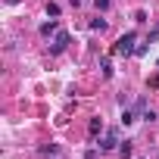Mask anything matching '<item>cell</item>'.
<instances>
[{
	"label": "cell",
	"mask_w": 159,
	"mask_h": 159,
	"mask_svg": "<svg viewBox=\"0 0 159 159\" xmlns=\"http://www.w3.org/2000/svg\"><path fill=\"white\" fill-rule=\"evenodd\" d=\"M56 153H59L56 143H44V147H41V156H56Z\"/></svg>",
	"instance_id": "obj_7"
},
{
	"label": "cell",
	"mask_w": 159,
	"mask_h": 159,
	"mask_svg": "<svg viewBox=\"0 0 159 159\" xmlns=\"http://www.w3.org/2000/svg\"><path fill=\"white\" fill-rule=\"evenodd\" d=\"M134 44H137V34H134V31H128V34H122V38L116 41L112 53H116V56H128V53H134V50H137Z\"/></svg>",
	"instance_id": "obj_1"
},
{
	"label": "cell",
	"mask_w": 159,
	"mask_h": 159,
	"mask_svg": "<svg viewBox=\"0 0 159 159\" xmlns=\"http://www.w3.org/2000/svg\"><path fill=\"white\" fill-rule=\"evenodd\" d=\"M134 119H137V116H134V109H128V106H125V109H122V125H134Z\"/></svg>",
	"instance_id": "obj_6"
},
{
	"label": "cell",
	"mask_w": 159,
	"mask_h": 159,
	"mask_svg": "<svg viewBox=\"0 0 159 159\" xmlns=\"http://www.w3.org/2000/svg\"><path fill=\"white\" fill-rule=\"evenodd\" d=\"M116 143H119V131L109 128V131L103 134V140H100V150H116Z\"/></svg>",
	"instance_id": "obj_3"
},
{
	"label": "cell",
	"mask_w": 159,
	"mask_h": 159,
	"mask_svg": "<svg viewBox=\"0 0 159 159\" xmlns=\"http://www.w3.org/2000/svg\"><path fill=\"white\" fill-rule=\"evenodd\" d=\"M150 88H156V91H159V75H153V78H150Z\"/></svg>",
	"instance_id": "obj_12"
},
{
	"label": "cell",
	"mask_w": 159,
	"mask_h": 159,
	"mask_svg": "<svg viewBox=\"0 0 159 159\" xmlns=\"http://www.w3.org/2000/svg\"><path fill=\"white\" fill-rule=\"evenodd\" d=\"M94 7H97V10H100V13H106V10H109V7H112V0H94Z\"/></svg>",
	"instance_id": "obj_9"
},
{
	"label": "cell",
	"mask_w": 159,
	"mask_h": 159,
	"mask_svg": "<svg viewBox=\"0 0 159 159\" xmlns=\"http://www.w3.org/2000/svg\"><path fill=\"white\" fill-rule=\"evenodd\" d=\"M100 69H103V78H112V62L109 59H100Z\"/></svg>",
	"instance_id": "obj_8"
},
{
	"label": "cell",
	"mask_w": 159,
	"mask_h": 159,
	"mask_svg": "<svg viewBox=\"0 0 159 159\" xmlns=\"http://www.w3.org/2000/svg\"><path fill=\"white\" fill-rule=\"evenodd\" d=\"M91 28H94V31H106V19H94Z\"/></svg>",
	"instance_id": "obj_10"
},
{
	"label": "cell",
	"mask_w": 159,
	"mask_h": 159,
	"mask_svg": "<svg viewBox=\"0 0 159 159\" xmlns=\"http://www.w3.org/2000/svg\"><path fill=\"white\" fill-rule=\"evenodd\" d=\"M66 47H69V31H62V28H59V31L53 34V44H50V53H53V56H59V53H62Z\"/></svg>",
	"instance_id": "obj_2"
},
{
	"label": "cell",
	"mask_w": 159,
	"mask_h": 159,
	"mask_svg": "<svg viewBox=\"0 0 159 159\" xmlns=\"http://www.w3.org/2000/svg\"><path fill=\"white\" fill-rule=\"evenodd\" d=\"M47 16H53V19H56V16H59V7H56V3H47Z\"/></svg>",
	"instance_id": "obj_11"
},
{
	"label": "cell",
	"mask_w": 159,
	"mask_h": 159,
	"mask_svg": "<svg viewBox=\"0 0 159 159\" xmlns=\"http://www.w3.org/2000/svg\"><path fill=\"white\" fill-rule=\"evenodd\" d=\"M100 131H103V119L97 116V119H91V122H88V134H91V137H97Z\"/></svg>",
	"instance_id": "obj_5"
},
{
	"label": "cell",
	"mask_w": 159,
	"mask_h": 159,
	"mask_svg": "<svg viewBox=\"0 0 159 159\" xmlns=\"http://www.w3.org/2000/svg\"><path fill=\"white\" fill-rule=\"evenodd\" d=\"M38 31H41L44 38H50V34H56V31H59V22H56V19H50V22H44Z\"/></svg>",
	"instance_id": "obj_4"
}]
</instances>
